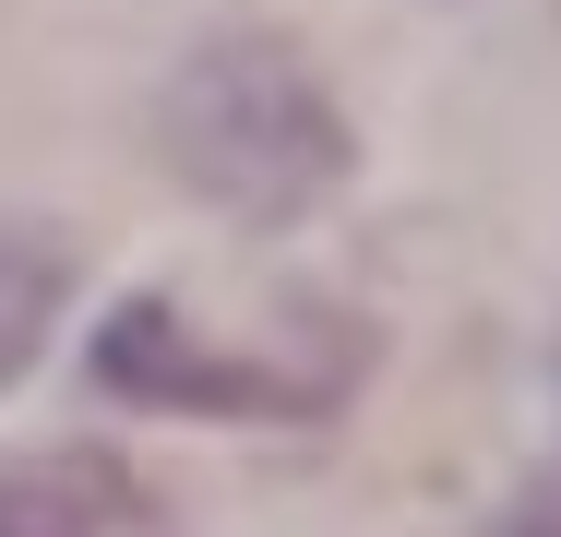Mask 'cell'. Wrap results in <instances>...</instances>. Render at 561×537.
Masks as SVG:
<instances>
[{
    "label": "cell",
    "instance_id": "1",
    "mask_svg": "<svg viewBox=\"0 0 561 537\" xmlns=\"http://www.w3.org/2000/svg\"><path fill=\"white\" fill-rule=\"evenodd\" d=\"M156 132H168V168H180L216 215H239V227H299L311 204H335L346 168H358L346 107L323 96L311 48L275 36V24L204 36V48L168 72Z\"/></svg>",
    "mask_w": 561,
    "mask_h": 537
},
{
    "label": "cell",
    "instance_id": "2",
    "mask_svg": "<svg viewBox=\"0 0 561 537\" xmlns=\"http://www.w3.org/2000/svg\"><path fill=\"white\" fill-rule=\"evenodd\" d=\"M370 370V334H335L323 358H287V346H239L204 334L180 299H119L96 322V382L119 407H156V419H263V430H311L335 419Z\"/></svg>",
    "mask_w": 561,
    "mask_h": 537
},
{
    "label": "cell",
    "instance_id": "3",
    "mask_svg": "<svg viewBox=\"0 0 561 537\" xmlns=\"http://www.w3.org/2000/svg\"><path fill=\"white\" fill-rule=\"evenodd\" d=\"M0 537H168V502L119 442H24L0 454Z\"/></svg>",
    "mask_w": 561,
    "mask_h": 537
},
{
    "label": "cell",
    "instance_id": "4",
    "mask_svg": "<svg viewBox=\"0 0 561 537\" xmlns=\"http://www.w3.org/2000/svg\"><path fill=\"white\" fill-rule=\"evenodd\" d=\"M60 287H72V263H60L48 239H0V395L36 370V346H48V322H60Z\"/></svg>",
    "mask_w": 561,
    "mask_h": 537
},
{
    "label": "cell",
    "instance_id": "5",
    "mask_svg": "<svg viewBox=\"0 0 561 537\" xmlns=\"http://www.w3.org/2000/svg\"><path fill=\"white\" fill-rule=\"evenodd\" d=\"M490 537H561V430H550V466L502 502V526H490Z\"/></svg>",
    "mask_w": 561,
    "mask_h": 537
}]
</instances>
